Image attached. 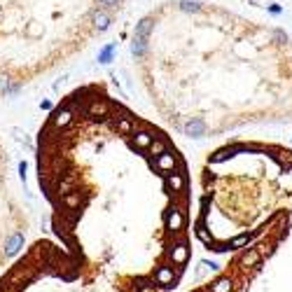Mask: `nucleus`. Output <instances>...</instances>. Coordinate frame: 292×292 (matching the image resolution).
<instances>
[{
    "label": "nucleus",
    "mask_w": 292,
    "mask_h": 292,
    "mask_svg": "<svg viewBox=\"0 0 292 292\" xmlns=\"http://www.w3.org/2000/svg\"><path fill=\"white\" fill-rule=\"evenodd\" d=\"M152 166L159 171V173H173L176 169H183V161H180V157H178L176 152H166V154H161V157H157V159H152Z\"/></svg>",
    "instance_id": "obj_6"
},
{
    "label": "nucleus",
    "mask_w": 292,
    "mask_h": 292,
    "mask_svg": "<svg viewBox=\"0 0 292 292\" xmlns=\"http://www.w3.org/2000/svg\"><path fill=\"white\" fill-rule=\"evenodd\" d=\"M196 238H199L201 243H206L208 248H211V245L215 243V238H213V234H208V229L206 227H203V218L199 220V222H196Z\"/></svg>",
    "instance_id": "obj_18"
},
{
    "label": "nucleus",
    "mask_w": 292,
    "mask_h": 292,
    "mask_svg": "<svg viewBox=\"0 0 292 292\" xmlns=\"http://www.w3.org/2000/svg\"><path fill=\"white\" fill-rule=\"evenodd\" d=\"M271 37H274V40H276L278 45H285V43H287L285 31H274V33H271Z\"/></svg>",
    "instance_id": "obj_26"
},
{
    "label": "nucleus",
    "mask_w": 292,
    "mask_h": 292,
    "mask_svg": "<svg viewBox=\"0 0 292 292\" xmlns=\"http://www.w3.org/2000/svg\"><path fill=\"white\" fill-rule=\"evenodd\" d=\"M260 262H262V255L257 248H245L238 257V267L248 271V269H260Z\"/></svg>",
    "instance_id": "obj_9"
},
{
    "label": "nucleus",
    "mask_w": 292,
    "mask_h": 292,
    "mask_svg": "<svg viewBox=\"0 0 292 292\" xmlns=\"http://www.w3.org/2000/svg\"><path fill=\"white\" fill-rule=\"evenodd\" d=\"M150 28H152V19H143L138 26H136V33L134 37H140V40H147V33H150Z\"/></svg>",
    "instance_id": "obj_19"
},
{
    "label": "nucleus",
    "mask_w": 292,
    "mask_h": 292,
    "mask_svg": "<svg viewBox=\"0 0 292 292\" xmlns=\"http://www.w3.org/2000/svg\"><path fill=\"white\" fill-rule=\"evenodd\" d=\"M131 52L136 56H143L147 52V40H140V37H134V43H131Z\"/></svg>",
    "instance_id": "obj_21"
},
{
    "label": "nucleus",
    "mask_w": 292,
    "mask_h": 292,
    "mask_svg": "<svg viewBox=\"0 0 292 292\" xmlns=\"http://www.w3.org/2000/svg\"><path fill=\"white\" fill-rule=\"evenodd\" d=\"M82 115L89 117V119H108L112 115V103H110L108 98H94Z\"/></svg>",
    "instance_id": "obj_4"
},
{
    "label": "nucleus",
    "mask_w": 292,
    "mask_h": 292,
    "mask_svg": "<svg viewBox=\"0 0 292 292\" xmlns=\"http://www.w3.org/2000/svg\"><path fill=\"white\" fill-rule=\"evenodd\" d=\"M180 267H173V264H159L157 269L152 271V280L154 285L159 290H171V287H176L178 278H180Z\"/></svg>",
    "instance_id": "obj_1"
},
{
    "label": "nucleus",
    "mask_w": 292,
    "mask_h": 292,
    "mask_svg": "<svg viewBox=\"0 0 292 292\" xmlns=\"http://www.w3.org/2000/svg\"><path fill=\"white\" fill-rule=\"evenodd\" d=\"M276 245H278V243H276V241H269V243H267V241H264V243H260V245H257V250H260L262 260H264V257H269V255H271V253H274V248H276Z\"/></svg>",
    "instance_id": "obj_22"
},
{
    "label": "nucleus",
    "mask_w": 292,
    "mask_h": 292,
    "mask_svg": "<svg viewBox=\"0 0 292 292\" xmlns=\"http://www.w3.org/2000/svg\"><path fill=\"white\" fill-rule=\"evenodd\" d=\"M269 12H271V14H283V7H278V5L271 3V5H269Z\"/></svg>",
    "instance_id": "obj_29"
},
{
    "label": "nucleus",
    "mask_w": 292,
    "mask_h": 292,
    "mask_svg": "<svg viewBox=\"0 0 292 292\" xmlns=\"http://www.w3.org/2000/svg\"><path fill=\"white\" fill-rule=\"evenodd\" d=\"M208 287L213 292H231L234 290V278H231V276H218Z\"/></svg>",
    "instance_id": "obj_14"
},
{
    "label": "nucleus",
    "mask_w": 292,
    "mask_h": 292,
    "mask_svg": "<svg viewBox=\"0 0 292 292\" xmlns=\"http://www.w3.org/2000/svg\"><path fill=\"white\" fill-rule=\"evenodd\" d=\"M87 203V194H82L79 189H73L70 194L61 196V206L66 208V211H82Z\"/></svg>",
    "instance_id": "obj_10"
},
{
    "label": "nucleus",
    "mask_w": 292,
    "mask_h": 292,
    "mask_svg": "<svg viewBox=\"0 0 292 292\" xmlns=\"http://www.w3.org/2000/svg\"><path fill=\"white\" fill-rule=\"evenodd\" d=\"M189 243H187V236L185 234H180V236L173 238V245H171L169 250H166V257H169V262L173 264V267H180L183 269L185 264L189 262Z\"/></svg>",
    "instance_id": "obj_2"
},
{
    "label": "nucleus",
    "mask_w": 292,
    "mask_h": 292,
    "mask_svg": "<svg viewBox=\"0 0 292 292\" xmlns=\"http://www.w3.org/2000/svg\"><path fill=\"white\" fill-rule=\"evenodd\" d=\"M180 10H183V12H199L201 3H196V0H183V3H180Z\"/></svg>",
    "instance_id": "obj_23"
},
{
    "label": "nucleus",
    "mask_w": 292,
    "mask_h": 292,
    "mask_svg": "<svg viewBox=\"0 0 292 292\" xmlns=\"http://www.w3.org/2000/svg\"><path fill=\"white\" fill-rule=\"evenodd\" d=\"M10 134H12V138H14V140H17L19 145H24V147H26V150H31V152H33V150H35V145H33V140H31V136L26 134L24 129H19V127H14V129H10Z\"/></svg>",
    "instance_id": "obj_15"
},
{
    "label": "nucleus",
    "mask_w": 292,
    "mask_h": 292,
    "mask_svg": "<svg viewBox=\"0 0 292 292\" xmlns=\"http://www.w3.org/2000/svg\"><path fill=\"white\" fill-rule=\"evenodd\" d=\"M154 131L147 124H140L138 122V129L134 131V136H131V145L136 147V150H150V145L154 143Z\"/></svg>",
    "instance_id": "obj_5"
},
{
    "label": "nucleus",
    "mask_w": 292,
    "mask_h": 292,
    "mask_svg": "<svg viewBox=\"0 0 292 292\" xmlns=\"http://www.w3.org/2000/svg\"><path fill=\"white\" fill-rule=\"evenodd\" d=\"M262 231H245V234H238L236 238H229V250H238V248H243V245H248L250 241L255 236H260Z\"/></svg>",
    "instance_id": "obj_12"
},
{
    "label": "nucleus",
    "mask_w": 292,
    "mask_h": 292,
    "mask_svg": "<svg viewBox=\"0 0 292 292\" xmlns=\"http://www.w3.org/2000/svg\"><path fill=\"white\" fill-rule=\"evenodd\" d=\"M187 171L178 169L173 173H166V187L171 189V196H178V194H185V187H187V176H185Z\"/></svg>",
    "instance_id": "obj_7"
},
{
    "label": "nucleus",
    "mask_w": 292,
    "mask_h": 292,
    "mask_svg": "<svg viewBox=\"0 0 292 292\" xmlns=\"http://www.w3.org/2000/svg\"><path fill=\"white\" fill-rule=\"evenodd\" d=\"M215 178H218V176H215L213 171H206V173H203V185L208 187L211 183H215Z\"/></svg>",
    "instance_id": "obj_28"
},
{
    "label": "nucleus",
    "mask_w": 292,
    "mask_h": 292,
    "mask_svg": "<svg viewBox=\"0 0 292 292\" xmlns=\"http://www.w3.org/2000/svg\"><path fill=\"white\" fill-rule=\"evenodd\" d=\"M185 134L194 136V138H201V136L206 134V124H203V119H192V122L185 127Z\"/></svg>",
    "instance_id": "obj_16"
},
{
    "label": "nucleus",
    "mask_w": 292,
    "mask_h": 292,
    "mask_svg": "<svg viewBox=\"0 0 292 292\" xmlns=\"http://www.w3.org/2000/svg\"><path fill=\"white\" fill-rule=\"evenodd\" d=\"M73 122H75V112H73V110H68L66 105H61V108H56L54 112H52V117H49V124H52L54 129H59V131L68 129Z\"/></svg>",
    "instance_id": "obj_8"
},
{
    "label": "nucleus",
    "mask_w": 292,
    "mask_h": 292,
    "mask_svg": "<svg viewBox=\"0 0 292 292\" xmlns=\"http://www.w3.org/2000/svg\"><path fill=\"white\" fill-rule=\"evenodd\" d=\"M21 248H24V234H21V231H14L12 236L5 241V255L7 257H14Z\"/></svg>",
    "instance_id": "obj_11"
},
{
    "label": "nucleus",
    "mask_w": 292,
    "mask_h": 292,
    "mask_svg": "<svg viewBox=\"0 0 292 292\" xmlns=\"http://www.w3.org/2000/svg\"><path fill=\"white\" fill-rule=\"evenodd\" d=\"M110 21H112V19H110V14L105 12V10H94L92 12V24L96 26L98 31H108Z\"/></svg>",
    "instance_id": "obj_13"
},
{
    "label": "nucleus",
    "mask_w": 292,
    "mask_h": 292,
    "mask_svg": "<svg viewBox=\"0 0 292 292\" xmlns=\"http://www.w3.org/2000/svg\"><path fill=\"white\" fill-rule=\"evenodd\" d=\"M12 92V82L7 75H0V94H10Z\"/></svg>",
    "instance_id": "obj_25"
},
{
    "label": "nucleus",
    "mask_w": 292,
    "mask_h": 292,
    "mask_svg": "<svg viewBox=\"0 0 292 292\" xmlns=\"http://www.w3.org/2000/svg\"><path fill=\"white\" fill-rule=\"evenodd\" d=\"M147 152H150V157H152V159L161 157V154L169 152V143H166L164 138H154V143L150 145V150H147Z\"/></svg>",
    "instance_id": "obj_17"
},
{
    "label": "nucleus",
    "mask_w": 292,
    "mask_h": 292,
    "mask_svg": "<svg viewBox=\"0 0 292 292\" xmlns=\"http://www.w3.org/2000/svg\"><path fill=\"white\" fill-rule=\"evenodd\" d=\"M199 264H201V267H206V269H208V274H215V271H220V269H222V267L218 264V262H213V260H201Z\"/></svg>",
    "instance_id": "obj_24"
},
{
    "label": "nucleus",
    "mask_w": 292,
    "mask_h": 292,
    "mask_svg": "<svg viewBox=\"0 0 292 292\" xmlns=\"http://www.w3.org/2000/svg\"><path fill=\"white\" fill-rule=\"evenodd\" d=\"M115 52H117V45H108L105 49H101V52H98V63H110L112 56H115Z\"/></svg>",
    "instance_id": "obj_20"
},
{
    "label": "nucleus",
    "mask_w": 292,
    "mask_h": 292,
    "mask_svg": "<svg viewBox=\"0 0 292 292\" xmlns=\"http://www.w3.org/2000/svg\"><path fill=\"white\" fill-rule=\"evenodd\" d=\"M98 3H101V5H105V7H110V5H117L119 0H98Z\"/></svg>",
    "instance_id": "obj_31"
},
{
    "label": "nucleus",
    "mask_w": 292,
    "mask_h": 292,
    "mask_svg": "<svg viewBox=\"0 0 292 292\" xmlns=\"http://www.w3.org/2000/svg\"><path fill=\"white\" fill-rule=\"evenodd\" d=\"M26 171H28V164H26V161H19V178H21L24 187H26Z\"/></svg>",
    "instance_id": "obj_27"
},
{
    "label": "nucleus",
    "mask_w": 292,
    "mask_h": 292,
    "mask_svg": "<svg viewBox=\"0 0 292 292\" xmlns=\"http://www.w3.org/2000/svg\"><path fill=\"white\" fill-rule=\"evenodd\" d=\"M40 108H43V110H52V108H54V103H52V101H43V103H40Z\"/></svg>",
    "instance_id": "obj_30"
},
{
    "label": "nucleus",
    "mask_w": 292,
    "mask_h": 292,
    "mask_svg": "<svg viewBox=\"0 0 292 292\" xmlns=\"http://www.w3.org/2000/svg\"><path fill=\"white\" fill-rule=\"evenodd\" d=\"M164 225H166V231H169L173 238L180 236L185 229V211L180 206H173V203H171V208L164 215Z\"/></svg>",
    "instance_id": "obj_3"
}]
</instances>
